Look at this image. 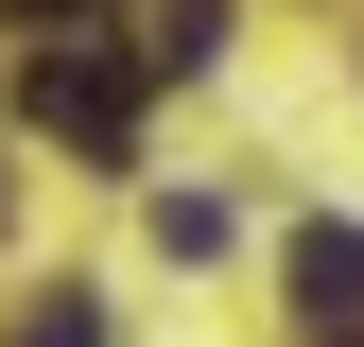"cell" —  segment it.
I'll return each mask as SVG.
<instances>
[{
	"instance_id": "cell-3",
	"label": "cell",
	"mask_w": 364,
	"mask_h": 347,
	"mask_svg": "<svg viewBox=\"0 0 364 347\" xmlns=\"http://www.w3.org/2000/svg\"><path fill=\"white\" fill-rule=\"evenodd\" d=\"M225 53V0H156V35H139V70H208Z\"/></svg>"
},
{
	"instance_id": "cell-2",
	"label": "cell",
	"mask_w": 364,
	"mask_h": 347,
	"mask_svg": "<svg viewBox=\"0 0 364 347\" xmlns=\"http://www.w3.org/2000/svg\"><path fill=\"white\" fill-rule=\"evenodd\" d=\"M295 313L312 347H364V226H295Z\"/></svg>"
},
{
	"instance_id": "cell-4",
	"label": "cell",
	"mask_w": 364,
	"mask_h": 347,
	"mask_svg": "<svg viewBox=\"0 0 364 347\" xmlns=\"http://www.w3.org/2000/svg\"><path fill=\"white\" fill-rule=\"evenodd\" d=\"M18 347H105V313H87V295H53V313H35Z\"/></svg>"
},
{
	"instance_id": "cell-1",
	"label": "cell",
	"mask_w": 364,
	"mask_h": 347,
	"mask_svg": "<svg viewBox=\"0 0 364 347\" xmlns=\"http://www.w3.org/2000/svg\"><path fill=\"white\" fill-rule=\"evenodd\" d=\"M18 105L53 122L70 156H139V70L87 53V35H35V53H18Z\"/></svg>"
}]
</instances>
